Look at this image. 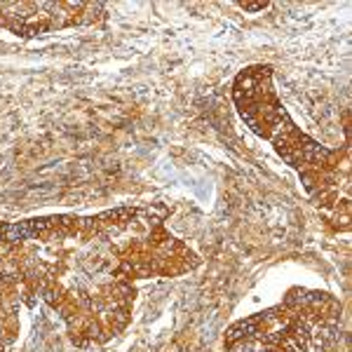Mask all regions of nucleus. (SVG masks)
<instances>
[{"label": "nucleus", "mask_w": 352, "mask_h": 352, "mask_svg": "<svg viewBox=\"0 0 352 352\" xmlns=\"http://www.w3.org/2000/svg\"><path fill=\"white\" fill-rule=\"evenodd\" d=\"M232 101L249 129L270 141L300 176L305 192L338 230L350 228V151L327 148L294 122L272 82L270 64L242 68L232 80Z\"/></svg>", "instance_id": "nucleus-1"}, {"label": "nucleus", "mask_w": 352, "mask_h": 352, "mask_svg": "<svg viewBox=\"0 0 352 352\" xmlns=\"http://www.w3.org/2000/svg\"><path fill=\"white\" fill-rule=\"evenodd\" d=\"M340 320V303L322 292H289L285 303L235 322L226 331L230 352H308L317 329Z\"/></svg>", "instance_id": "nucleus-2"}, {"label": "nucleus", "mask_w": 352, "mask_h": 352, "mask_svg": "<svg viewBox=\"0 0 352 352\" xmlns=\"http://www.w3.org/2000/svg\"><path fill=\"white\" fill-rule=\"evenodd\" d=\"M200 265L188 244L164 228L162 219H146L141 230L129 240L118 242V268L124 280H148V277H179Z\"/></svg>", "instance_id": "nucleus-3"}, {"label": "nucleus", "mask_w": 352, "mask_h": 352, "mask_svg": "<svg viewBox=\"0 0 352 352\" xmlns=\"http://www.w3.org/2000/svg\"><path fill=\"white\" fill-rule=\"evenodd\" d=\"M104 19V3H0V28L16 38H36Z\"/></svg>", "instance_id": "nucleus-4"}, {"label": "nucleus", "mask_w": 352, "mask_h": 352, "mask_svg": "<svg viewBox=\"0 0 352 352\" xmlns=\"http://www.w3.org/2000/svg\"><path fill=\"white\" fill-rule=\"evenodd\" d=\"M242 10H247V12H261V10L270 8V3H237Z\"/></svg>", "instance_id": "nucleus-5"}]
</instances>
